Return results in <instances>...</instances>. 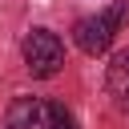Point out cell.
Segmentation results:
<instances>
[{
	"label": "cell",
	"mask_w": 129,
	"mask_h": 129,
	"mask_svg": "<svg viewBox=\"0 0 129 129\" xmlns=\"http://www.w3.org/2000/svg\"><path fill=\"white\" fill-rule=\"evenodd\" d=\"M125 20H129V4H125V0H117V4L101 8V12H93V16H81V20H77V28H73V40H77V48H81V52L97 56V52H105V48L113 44V36L121 32V24H125Z\"/></svg>",
	"instance_id": "6da1fadb"
},
{
	"label": "cell",
	"mask_w": 129,
	"mask_h": 129,
	"mask_svg": "<svg viewBox=\"0 0 129 129\" xmlns=\"http://www.w3.org/2000/svg\"><path fill=\"white\" fill-rule=\"evenodd\" d=\"M24 64L32 77H56L60 64H64V44L56 32L48 28H32L24 36Z\"/></svg>",
	"instance_id": "7a4b0ae2"
},
{
	"label": "cell",
	"mask_w": 129,
	"mask_h": 129,
	"mask_svg": "<svg viewBox=\"0 0 129 129\" xmlns=\"http://www.w3.org/2000/svg\"><path fill=\"white\" fill-rule=\"evenodd\" d=\"M4 129H52V105H44L40 97H16L8 105Z\"/></svg>",
	"instance_id": "3957f363"
},
{
	"label": "cell",
	"mask_w": 129,
	"mask_h": 129,
	"mask_svg": "<svg viewBox=\"0 0 129 129\" xmlns=\"http://www.w3.org/2000/svg\"><path fill=\"white\" fill-rule=\"evenodd\" d=\"M105 89L117 109H129V48L113 52V60L105 64Z\"/></svg>",
	"instance_id": "277c9868"
},
{
	"label": "cell",
	"mask_w": 129,
	"mask_h": 129,
	"mask_svg": "<svg viewBox=\"0 0 129 129\" xmlns=\"http://www.w3.org/2000/svg\"><path fill=\"white\" fill-rule=\"evenodd\" d=\"M52 129H77V121L64 105H52Z\"/></svg>",
	"instance_id": "5b68a950"
}]
</instances>
